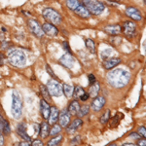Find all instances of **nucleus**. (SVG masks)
<instances>
[{"label":"nucleus","instance_id":"1","mask_svg":"<svg viewBox=\"0 0 146 146\" xmlns=\"http://www.w3.org/2000/svg\"><path fill=\"white\" fill-rule=\"evenodd\" d=\"M131 74L123 68H117L107 74V81L110 86L114 88H123L129 84Z\"/></svg>","mask_w":146,"mask_h":146},{"label":"nucleus","instance_id":"2","mask_svg":"<svg viewBox=\"0 0 146 146\" xmlns=\"http://www.w3.org/2000/svg\"><path fill=\"white\" fill-rule=\"evenodd\" d=\"M12 115L14 119H20L23 112V98L20 92L14 90L12 93Z\"/></svg>","mask_w":146,"mask_h":146},{"label":"nucleus","instance_id":"3","mask_svg":"<svg viewBox=\"0 0 146 146\" xmlns=\"http://www.w3.org/2000/svg\"><path fill=\"white\" fill-rule=\"evenodd\" d=\"M8 62L10 64L17 67L25 66L27 63V56L21 50H13L8 53Z\"/></svg>","mask_w":146,"mask_h":146},{"label":"nucleus","instance_id":"4","mask_svg":"<svg viewBox=\"0 0 146 146\" xmlns=\"http://www.w3.org/2000/svg\"><path fill=\"white\" fill-rule=\"evenodd\" d=\"M82 2H83V5L86 7L87 10L93 15H100L105 9L104 4L98 1V0H82Z\"/></svg>","mask_w":146,"mask_h":146},{"label":"nucleus","instance_id":"5","mask_svg":"<svg viewBox=\"0 0 146 146\" xmlns=\"http://www.w3.org/2000/svg\"><path fill=\"white\" fill-rule=\"evenodd\" d=\"M43 15L44 19L49 22L52 25H60V22H62V16L58 14V12H56V10L52 8H46L43 10Z\"/></svg>","mask_w":146,"mask_h":146},{"label":"nucleus","instance_id":"6","mask_svg":"<svg viewBox=\"0 0 146 146\" xmlns=\"http://www.w3.org/2000/svg\"><path fill=\"white\" fill-rule=\"evenodd\" d=\"M47 90L52 96H60L62 95V87L58 81L55 79H51L47 84Z\"/></svg>","mask_w":146,"mask_h":146},{"label":"nucleus","instance_id":"7","mask_svg":"<svg viewBox=\"0 0 146 146\" xmlns=\"http://www.w3.org/2000/svg\"><path fill=\"white\" fill-rule=\"evenodd\" d=\"M27 25H28V27H29L30 31H31L32 33L35 35V36L39 37V38H40V37H43L44 31H43V29H42L41 25L37 23V21L29 20V21H28V23H27Z\"/></svg>","mask_w":146,"mask_h":146},{"label":"nucleus","instance_id":"8","mask_svg":"<svg viewBox=\"0 0 146 146\" xmlns=\"http://www.w3.org/2000/svg\"><path fill=\"white\" fill-rule=\"evenodd\" d=\"M126 15L131 19V20L135 21V22H139L142 20V16H141L140 11L135 7H129L126 9Z\"/></svg>","mask_w":146,"mask_h":146},{"label":"nucleus","instance_id":"9","mask_svg":"<svg viewBox=\"0 0 146 146\" xmlns=\"http://www.w3.org/2000/svg\"><path fill=\"white\" fill-rule=\"evenodd\" d=\"M135 30H136V25H135V23H133V22H125L124 23L123 31L127 36L129 37V38L133 37V35L135 34Z\"/></svg>","mask_w":146,"mask_h":146},{"label":"nucleus","instance_id":"10","mask_svg":"<svg viewBox=\"0 0 146 146\" xmlns=\"http://www.w3.org/2000/svg\"><path fill=\"white\" fill-rule=\"evenodd\" d=\"M58 121H60V126L66 128L70 123V113L68 110H62L58 114Z\"/></svg>","mask_w":146,"mask_h":146},{"label":"nucleus","instance_id":"11","mask_svg":"<svg viewBox=\"0 0 146 146\" xmlns=\"http://www.w3.org/2000/svg\"><path fill=\"white\" fill-rule=\"evenodd\" d=\"M42 29H43V31H44V34H47V35H49V36H51V37H55L58 33V28H56L54 25L50 23H44L43 27H42Z\"/></svg>","mask_w":146,"mask_h":146},{"label":"nucleus","instance_id":"12","mask_svg":"<svg viewBox=\"0 0 146 146\" xmlns=\"http://www.w3.org/2000/svg\"><path fill=\"white\" fill-rule=\"evenodd\" d=\"M95 98V100L92 102V109H93L94 111L98 112L102 109L103 106L105 105V98H103V96H96V98Z\"/></svg>","mask_w":146,"mask_h":146},{"label":"nucleus","instance_id":"13","mask_svg":"<svg viewBox=\"0 0 146 146\" xmlns=\"http://www.w3.org/2000/svg\"><path fill=\"white\" fill-rule=\"evenodd\" d=\"M60 64L63 65L64 67L70 69V68H72V66L74 65V58H73V56H71V54H65V55H63L62 58H60Z\"/></svg>","mask_w":146,"mask_h":146},{"label":"nucleus","instance_id":"14","mask_svg":"<svg viewBox=\"0 0 146 146\" xmlns=\"http://www.w3.org/2000/svg\"><path fill=\"white\" fill-rule=\"evenodd\" d=\"M121 62V60L118 58H107L103 62V67L107 70H110L112 68H114L115 66L119 64Z\"/></svg>","mask_w":146,"mask_h":146},{"label":"nucleus","instance_id":"15","mask_svg":"<svg viewBox=\"0 0 146 146\" xmlns=\"http://www.w3.org/2000/svg\"><path fill=\"white\" fill-rule=\"evenodd\" d=\"M40 106H41L40 110H41L42 117L45 120L49 119V116H50V109H51V106L49 105V103L47 102L45 100H42L41 102H40Z\"/></svg>","mask_w":146,"mask_h":146},{"label":"nucleus","instance_id":"16","mask_svg":"<svg viewBox=\"0 0 146 146\" xmlns=\"http://www.w3.org/2000/svg\"><path fill=\"white\" fill-rule=\"evenodd\" d=\"M74 12H75V14L78 16V17L82 18V19H89L91 17L90 12L87 10L86 7H85L84 5H80V4H79V6L75 9Z\"/></svg>","mask_w":146,"mask_h":146},{"label":"nucleus","instance_id":"17","mask_svg":"<svg viewBox=\"0 0 146 146\" xmlns=\"http://www.w3.org/2000/svg\"><path fill=\"white\" fill-rule=\"evenodd\" d=\"M17 133L22 138H23L25 140L30 141L29 135H27V126H25V123H21L18 126V128H17Z\"/></svg>","mask_w":146,"mask_h":146},{"label":"nucleus","instance_id":"18","mask_svg":"<svg viewBox=\"0 0 146 146\" xmlns=\"http://www.w3.org/2000/svg\"><path fill=\"white\" fill-rule=\"evenodd\" d=\"M105 32L110 35H119L122 31V27L119 25H112L105 27Z\"/></svg>","mask_w":146,"mask_h":146},{"label":"nucleus","instance_id":"19","mask_svg":"<svg viewBox=\"0 0 146 146\" xmlns=\"http://www.w3.org/2000/svg\"><path fill=\"white\" fill-rule=\"evenodd\" d=\"M82 124H83V121H82L81 119H76V120H74V121L72 122V124L70 125L69 127L67 126V133H75V131L78 129L80 127L82 126Z\"/></svg>","mask_w":146,"mask_h":146},{"label":"nucleus","instance_id":"20","mask_svg":"<svg viewBox=\"0 0 146 146\" xmlns=\"http://www.w3.org/2000/svg\"><path fill=\"white\" fill-rule=\"evenodd\" d=\"M58 114H60V112L56 109V107H51L50 116H49V124H55L58 119Z\"/></svg>","mask_w":146,"mask_h":146},{"label":"nucleus","instance_id":"21","mask_svg":"<svg viewBox=\"0 0 146 146\" xmlns=\"http://www.w3.org/2000/svg\"><path fill=\"white\" fill-rule=\"evenodd\" d=\"M100 84L98 83V82H95L94 84H92L90 90H89V96H91V98H96V96H98V93H100Z\"/></svg>","mask_w":146,"mask_h":146},{"label":"nucleus","instance_id":"22","mask_svg":"<svg viewBox=\"0 0 146 146\" xmlns=\"http://www.w3.org/2000/svg\"><path fill=\"white\" fill-rule=\"evenodd\" d=\"M80 109V104L77 100H73L68 106V112L70 113V115H77Z\"/></svg>","mask_w":146,"mask_h":146},{"label":"nucleus","instance_id":"23","mask_svg":"<svg viewBox=\"0 0 146 146\" xmlns=\"http://www.w3.org/2000/svg\"><path fill=\"white\" fill-rule=\"evenodd\" d=\"M62 93H64L66 98H71L73 96V93H74V87L71 86V85L64 84L62 87Z\"/></svg>","mask_w":146,"mask_h":146},{"label":"nucleus","instance_id":"24","mask_svg":"<svg viewBox=\"0 0 146 146\" xmlns=\"http://www.w3.org/2000/svg\"><path fill=\"white\" fill-rule=\"evenodd\" d=\"M50 129H49V125L47 123H43L42 124V126L40 127V136H41L42 138H46L47 136L49 135V133H50Z\"/></svg>","mask_w":146,"mask_h":146},{"label":"nucleus","instance_id":"25","mask_svg":"<svg viewBox=\"0 0 146 146\" xmlns=\"http://www.w3.org/2000/svg\"><path fill=\"white\" fill-rule=\"evenodd\" d=\"M40 91H41V95L43 96V98L45 100H51V96L50 94H49L48 90H47V87H45L44 85H41L40 86Z\"/></svg>","mask_w":146,"mask_h":146},{"label":"nucleus","instance_id":"26","mask_svg":"<svg viewBox=\"0 0 146 146\" xmlns=\"http://www.w3.org/2000/svg\"><path fill=\"white\" fill-rule=\"evenodd\" d=\"M79 1L78 0H66V6L68 7V9L74 11L77 7L79 6Z\"/></svg>","mask_w":146,"mask_h":146},{"label":"nucleus","instance_id":"27","mask_svg":"<svg viewBox=\"0 0 146 146\" xmlns=\"http://www.w3.org/2000/svg\"><path fill=\"white\" fill-rule=\"evenodd\" d=\"M86 47L88 48V50H90V52H91L92 54H95L96 53L95 42H94L92 39H87L86 40Z\"/></svg>","mask_w":146,"mask_h":146},{"label":"nucleus","instance_id":"28","mask_svg":"<svg viewBox=\"0 0 146 146\" xmlns=\"http://www.w3.org/2000/svg\"><path fill=\"white\" fill-rule=\"evenodd\" d=\"M89 111H90V107H89L88 105H84V106L80 107V109H79L78 113H77V115H78L79 117H84V116H86V115L88 114Z\"/></svg>","mask_w":146,"mask_h":146},{"label":"nucleus","instance_id":"29","mask_svg":"<svg viewBox=\"0 0 146 146\" xmlns=\"http://www.w3.org/2000/svg\"><path fill=\"white\" fill-rule=\"evenodd\" d=\"M62 135H58V136H56V137H54V138H52V139L48 142V145L49 146H56V145L60 144V141H62Z\"/></svg>","mask_w":146,"mask_h":146},{"label":"nucleus","instance_id":"30","mask_svg":"<svg viewBox=\"0 0 146 146\" xmlns=\"http://www.w3.org/2000/svg\"><path fill=\"white\" fill-rule=\"evenodd\" d=\"M113 53L112 49H105V50H103L101 52V58H102L103 60H107V58H109L110 56H111Z\"/></svg>","mask_w":146,"mask_h":146},{"label":"nucleus","instance_id":"31","mask_svg":"<svg viewBox=\"0 0 146 146\" xmlns=\"http://www.w3.org/2000/svg\"><path fill=\"white\" fill-rule=\"evenodd\" d=\"M2 127H3V133H5L6 135H8L9 133H11V128H10V125H9V123H8V121H7V120L3 119Z\"/></svg>","mask_w":146,"mask_h":146},{"label":"nucleus","instance_id":"32","mask_svg":"<svg viewBox=\"0 0 146 146\" xmlns=\"http://www.w3.org/2000/svg\"><path fill=\"white\" fill-rule=\"evenodd\" d=\"M85 93L84 92V89L82 88V87H80V86H77V87H75L74 88V93H73V96H75V98H80L83 94Z\"/></svg>","mask_w":146,"mask_h":146},{"label":"nucleus","instance_id":"33","mask_svg":"<svg viewBox=\"0 0 146 146\" xmlns=\"http://www.w3.org/2000/svg\"><path fill=\"white\" fill-rule=\"evenodd\" d=\"M109 118H110V110H106V112H105L104 114L101 116L100 123L102 124V125L106 124L107 122H108V120H109Z\"/></svg>","mask_w":146,"mask_h":146},{"label":"nucleus","instance_id":"34","mask_svg":"<svg viewBox=\"0 0 146 146\" xmlns=\"http://www.w3.org/2000/svg\"><path fill=\"white\" fill-rule=\"evenodd\" d=\"M60 133V125H54L53 129H51V131H50V133H49V135H58V133Z\"/></svg>","mask_w":146,"mask_h":146},{"label":"nucleus","instance_id":"35","mask_svg":"<svg viewBox=\"0 0 146 146\" xmlns=\"http://www.w3.org/2000/svg\"><path fill=\"white\" fill-rule=\"evenodd\" d=\"M120 114H121V113H120ZM120 114H116V116L114 117V118L112 119V122H111V127H113V128H114V127H116L117 125L119 124V121H120V118H122V117L123 116H120Z\"/></svg>","mask_w":146,"mask_h":146},{"label":"nucleus","instance_id":"36","mask_svg":"<svg viewBox=\"0 0 146 146\" xmlns=\"http://www.w3.org/2000/svg\"><path fill=\"white\" fill-rule=\"evenodd\" d=\"M62 47L63 49H64V51L66 52L67 54H71V50H70V47H69V44H68V42L64 41L62 43Z\"/></svg>","mask_w":146,"mask_h":146},{"label":"nucleus","instance_id":"37","mask_svg":"<svg viewBox=\"0 0 146 146\" xmlns=\"http://www.w3.org/2000/svg\"><path fill=\"white\" fill-rule=\"evenodd\" d=\"M137 133H139L140 136H143V137H145V136H146V131H145L144 127H139V128H138Z\"/></svg>","mask_w":146,"mask_h":146},{"label":"nucleus","instance_id":"38","mask_svg":"<svg viewBox=\"0 0 146 146\" xmlns=\"http://www.w3.org/2000/svg\"><path fill=\"white\" fill-rule=\"evenodd\" d=\"M46 70H47V72H48L49 74H50L51 76L53 77V78H56V75H55V73H54V71H53V70H52V68H51L50 65H48V64L46 65Z\"/></svg>","mask_w":146,"mask_h":146},{"label":"nucleus","instance_id":"39","mask_svg":"<svg viewBox=\"0 0 146 146\" xmlns=\"http://www.w3.org/2000/svg\"><path fill=\"white\" fill-rule=\"evenodd\" d=\"M88 77H89V83H90L91 85H92V84H94V83H95V82H96V76H94L93 74H90Z\"/></svg>","mask_w":146,"mask_h":146},{"label":"nucleus","instance_id":"40","mask_svg":"<svg viewBox=\"0 0 146 146\" xmlns=\"http://www.w3.org/2000/svg\"><path fill=\"white\" fill-rule=\"evenodd\" d=\"M90 98L88 94H86V93H84L83 95H82L81 96H80V100H81L82 101H86V100H88V98Z\"/></svg>","mask_w":146,"mask_h":146},{"label":"nucleus","instance_id":"41","mask_svg":"<svg viewBox=\"0 0 146 146\" xmlns=\"http://www.w3.org/2000/svg\"><path fill=\"white\" fill-rule=\"evenodd\" d=\"M31 144L33 146H43V142L41 140H34Z\"/></svg>","mask_w":146,"mask_h":146},{"label":"nucleus","instance_id":"42","mask_svg":"<svg viewBox=\"0 0 146 146\" xmlns=\"http://www.w3.org/2000/svg\"><path fill=\"white\" fill-rule=\"evenodd\" d=\"M129 137H135V139H139V138H141V136L139 135H137V133H131V135H129Z\"/></svg>","mask_w":146,"mask_h":146},{"label":"nucleus","instance_id":"43","mask_svg":"<svg viewBox=\"0 0 146 146\" xmlns=\"http://www.w3.org/2000/svg\"><path fill=\"white\" fill-rule=\"evenodd\" d=\"M137 144H138V145H140V146H145L146 142H145V140H144V139H140V138H139V140H138Z\"/></svg>","mask_w":146,"mask_h":146},{"label":"nucleus","instance_id":"44","mask_svg":"<svg viewBox=\"0 0 146 146\" xmlns=\"http://www.w3.org/2000/svg\"><path fill=\"white\" fill-rule=\"evenodd\" d=\"M30 144V141H27V142H21L20 145H29Z\"/></svg>","mask_w":146,"mask_h":146},{"label":"nucleus","instance_id":"45","mask_svg":"<svg viewBox=\"0 0 146 146\" xmlns=\"http://www.w3.org/2000/svg\"><path fill=\"white\" fill-rule=\"evenodd\" d=\"M3 56H0V65H2V64H3Z\"/></svg>","mask_w":146,"mask_h":146},{"label":"nucleus","instance_id":"46","mask_svg":"<svg viewBox=\"0 0 146 146\" xmlns=\"http://www.w3.org/2000/svg\"><path fill=\"white\" fill-rule=\"evenodd\" d=\"M123 145H124V146H127V145H131V146H135V144H133V143H124Z\"/></svg>","mask_w":146,"mask_h":146},{"label":"nucleus","instance_id":"47","mask_svg":"<svg viewBox=\"0 0 146 146\" xmlns=\"http://www.w3.org/2000/svg\"><path fill=\"white\" fill-rule=\"evenodd\" d=\"M110 1H115V2H117V1H120V0H110Z\"/></svg>","mask_w":146,"mask_h":146},{"label":"nucleus","instance_id":"48","mask_svg":"<svg viewBox=\"0 0 146 146\" xmlns=\"http://www.w3.org/2000/svg\"><path fill=\"white\" fill-rule=\"evenodd\" d=\"M143 2H144V3H145V0H143Z\"/></svg>","mask_w":146,"mask_h":146}]
</instances>
